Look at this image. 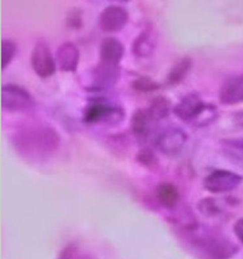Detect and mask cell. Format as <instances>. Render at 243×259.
Returning a JSON list of instances; mask_svg holds the SVG:
<instances>
[{"label": "cell", "mask_w": 243, "mask_h": 259, "mask_svg": "<svg viewBox=\"0 0 243 259\" xmlns=\"http://www.w3.org/2000/svg\"><path fill=\"white\" fill-rule=\"evenodd\" d=\"M17 147L26 153L45 156L54 153L60 146V137L56 130L50 126L38 124L18 133Z\"/></svg>", "instance_id": "1"}, {"label": "cell", "mask_w": 243, "mask_h": 259, "mask_svg": "<svg viewBox=\"0 0 243 259\" xmlns=\"http://www.w3.org/2000/svg\"><path fill=\"white\" fill-rule=\"evenodd\" d=\"M124 116L125 112L122 108L103 100L91 102L83 112V121L88 124H117L123 121Z\"/></svg>", "instance_id": "2"}, {"label": "cell", "mask_w": 243, "mask_h": 259, "mask_svg": "<svg viewBox=\"0 0 243 259\" xmlns=\"http://www.w3.org/2000/svg\"><path fill=\"white\" fill-rule=\"evenodd\" d=\"M2 107L11 112H25L35 106L34 99L22 87L8 83L2 88Z\"/></svg>", "instance_id": "3"}, {"label": "cell", "mask_w": 243, "mask_h": 259, "mask_svg": "<svg viewBox=\"0 0 243 259\" xmlns=\"http://www.w3.org/2000/svg\"><path fill=\"white\" fill-rule=\"evenodd\" d=\"M196 243L206 259H230L239 250L234 243L221 236H207Z\"/></svg>", "instance_id": "4"}, {"label": "cell", "mask_w": 243, "mask_h": 259, "mask_svg": "<svg viewBox=\"0 0 243 259\" xmlns=\"http://www.w3.org/2000/svg\"><path fill=\"white\" fill-rule=\"evenodd\" d=\"M215 110V106L206 104L198 94H189L176 105L174 113L185 122H197L202 116Z\"/></svg>", "instance_id": "5"}, {"label": "cell", "mask_w": 243, "mask_h": 259, "mask_svg": "<svg viewBox=\"0 0 243 259\" xmlns=\"http://www.w3.org/2000/svg\"><path fill=\"white\" fill-rule=\"evenodd\" d=\"M30 65L41 78L52 77L56 71V61L46 42L38 41L30 54Z\"/></svg>", "instance_id": "6"}, {"label": "cell", "mask_w": 243, "mask_h": 259, "mask_svg": "<svg viewBox=\"0 0 243 259\" xmlns=\"http://www.w3.org/2000/svg\"><path fill=\"white\" fill-rule=\"evenodd\" d=\"M242 177L230 170H215L206 177L204 187L212 193H224L232 191L242 183Z\"/></svg>", "instance_id": "7"}, {"label": "cell", "mask_w": 243, "mask_h": 259, "mask_svg": "<svg viewBox=\"0 0 243 259\" xmlns=\"http://www.w3.org/2000/svg\"><path fill=\"white\" fill-rule=\"evenodd\" d=\"M128 18V13L124 8L111 6L100 14L99 25L105 33H117L125 27Z\"/></svg>", "instance_id": "8"}, {"label": "cell", "mask_w": 243, "mask_h": 259, "mask_svg": "<svg viewBox=\"0 0 243 259\" xmlns=\"http://www.w3.org/2000/svg\"><path fill=\"white\" fill-rule=\"evenodd\" d=\"M187 134L177 127L165 130L158 137L157 146L159 150L167 155H174L183 149L187 141Z\"/></svg>", "instance_id": "9"}, {"label": "cell", "mask_w": 243, "mask_h": 259, "mask_svg": "<svg viewBox=\"0 0 243 259\" xmlns=\"http://www.w3.org/2000/svg\"><path fill=\"white\" fill-rule=\"evenodd\" d=\"M121 77L119 65L100 62L92 70V87L95 90H106L115 86Z\"/></svg>", "instance_id": "10"}, {"label": "cell", "mask_w": 243, "mask_h": 259, "mask_svg": "<svg viewBox=\"0 0 243 259\" xmlns=\"http://www.w3.org/2000/svg\"><path fill=\"white\" fill-rule=\"evenodd\" d=\"M219 100L225 106L243 103V76H233L224 82L220 89Z\"/></svg>", "instance_id": "11"}, {"label": "cell", "mask_w": 243, "mask_h": 259, "mask_svg": "<svg viewBox=\"0 0 243 259\" xmlns=\"http://www.w3.org/2000/svg\"><path fill=\"white\" fill-rule=\"evenodd\" d=\"M56 61L61 71L75 72L80 62V51L72 42H64L58 48Z\"/></svg>", "instance_id": "12"}, {"label": "cell", "mask_w": 243, "mask_h": 259, "mask_svg": "<svg viewBox=\"0 0 243 259\" xmlns=\"http://www.w3.org/2000/svg\"><path fill=\"white\" fill-rule=\"evenodd\" d=\"M124 47L119 39L107 37L100 46V62L119 65L124 55Z\"/></svg>", "instance_id": "13"}, {"label": "cell", "mask_w": 243, "mask_h": 259, "mask_svg": "<svg viewBox=\"0 0 243 259\" xmlns=\"http://www.w3.org/2000/svg\"><path fill=\"white\" fill-rule=\"evenodd\" d=\"M156 48V39L150 30H145L139 33L133 41L132 53L136 57L144 59L150 57Z\"/></svg>", "instance_id": "14"}, {"label": "cell", "mask_w": 243, "mask_h": 259, "mask_svg": "<svg viewBox=\"0 0 243 259\" xmlns=\"http://www.w3.org/2000/svg\"><path fill=\"white\" fill-rule=\"evenodd\" d=\"M156 194L161 205L168 209L175 208L180 199L178 189L171 183L164 182L159 184L156 188Z\"/></svg>", "instance_id": "15"}, {"label": "cell", "mask_w": 243, "mask_h": 259, "mask_svg": "<svg viewBox=\"0 0 243 259\" xmlns=\"http://www.w3.org/2000/svg\"><path fill=\"white\" fill-rule=\"evenodd\" d=\"M153 120L145 109H137L133 112L130 121L132 132L136 137H145L150 132V122Z\"/></svg>", "instance_id": "16"}, {"label": "cell", "mask_w": 243, "mask_h": 259, "mask_svg": "<svg viewBox=\"0 0 243 259\" xmlns=\"http://www.w3.org/2000/svg\"><path fill=\"white\" fill-rule=\"evenodd\" d=\"M171 102L166 97L159 96L155 97L147 109L149 115L153 121L165 119L171 112Z\"/></svg>", "instance_id": "17"}, {"label": "cell", "mask_w": 243, "mask_h": 259, "mask_svg": "<svg viewBox=\"0 0 243 259\" xmlns=\"http://www.w3.org/2000/svg\"><path fill=\"white\" fill-rule=\"evenodd\" d=\"M192 61L191 58H182L175 65L173 66L168 74L167 80L171 85H176L180 83L186 78L187 74L192 68Z\"/></svg>", "instance_id": "18"}, {"label": "cell", "mask_w": 243, "mask_h": 259, "mask_svg": "<svg viewBox=\"0 0 243 259\" xmlns=\"http://www.w3.org/2000/svg\"><path fill=\"white\" fill-rule=\"evenodd\" d=\"M132 88L136 92L150 94L160 89V84L151 77L141 76L132 82Z\"/></svg>", "instance_id": "19"}, {"label": "cell", "mask_w": 243, "mask_h": 259, "mask_svg": "<svg viewBox=\"0 0 243 259\" xmlns=\"http://www.w3.org/2000/svg\"><path fill=\"white\" fill-rule=\"evenodd\" d=\"M2 69L7 68L15 58L17 47L11 39H3L2 41Z\"/></svg>", "instance_id": "20"}, {"label": "cell", "mask_w": 243, "mask_h": 259, "mask_svg": "<svg viewBox=\"0 0 243 259\" xmlns=\"http://www.w3.org/2000/svg\"><path fill=\"white\" fill-rule=\"evenodd\" d=\"M136 161L147 168L153 169L158 166V158L153 150L145 148L139 151L136 155Z\"/></svg>", "instance_id": "21"}, {"label": "cell", "mask_w": 243, "mask_h": 259, "mask_svg": "<svg viewBox=\"0 0 243 259\" xmlns=\"http://www.w3.org/2000/svg\"><path fill=\"white\" fill-rule=\"evenodd\" d=\"M199 210L207 217H213L221 213V208L213 198H205L198 204Z\"/></svg>", "instance_id": "22"}, {"label": "cell", "mask_w": 243, "mask_h": 259, "mask_svg": "<svg viewBox=\"0 0 243 259\" xmlns=\"http://www.w3.org/2000/svg\"><path fill=\"white\" fill-rule=\"evenodd\" d=\"M66 24L72 30H79L83 25L82 12L78 9H74L69 12L66 18Z\"/></svg>", "instance_id": "23"}, {"label": "cell", "mask_w": 243, "mask_h": 259, "mask_svg": "<svg viewBox=\"0 0 243 259\" xmlns=\"http://www.w3.org/2000/svg\"><path fill=\"white\" fill-rule=\"evenodd\" d=\"M233 231L238 240L243 244V218H241L235 223Z\"/></svg>", "instance_id": "24"}, {"label": "cell", "mask_w": 243, "mask_h": 259, "mask_svg": "<svg viewBox=\"0 0 243 259\" xmlns=\"http://www.w3.org/2000/svg\"><path fill=\"white\" fill-rule=\"evenodd\" d=\"M225 143L227 146L234 148V149L243 152V138L227 140Z\"/></svg>", "instance_id": "25"}, {"label": "cell", "mask_w": 243, "mask_h": 259, "mask_svg": "<svg viewBox=\"0 0 243 259\" xmlns=\"http://www.w3.org/2000/svg\"><path fill=\"white\" fill-rule=\"evenodd\" d=\"M235 121L239 126L243 127V112H239L235 115Z\"/></svg>", "instance_id": "26"}, {"label": "cell", "mask_w": 243, "mask_h": 259, "mask_svg": "<svg viewBox=\"0 0 243 259\" xmlns=\"http://www.w3.org/2000/svg\"><path fill=\"white\" fill-rule=\"evenodd\" d=\"M110 1L118 2V3H127V2L130 1V0H110Z\"/></svg>", "instance_id": "27"}]
</instances>
